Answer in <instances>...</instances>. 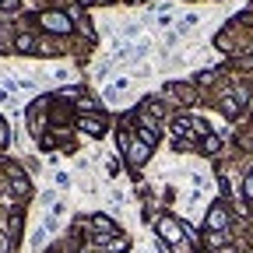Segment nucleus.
I'll return each mask as SVG.
<instances>
[{
	"instance_id": "obj_13",
	"label": "nucleus",
	"mask_w": 253,
	"mask_h": 253,
	"mask_svg": "<svg viewBox=\"0 0 253 253\" xmlns=\"http://www.w3.org/2000/svg\"><path fill=\"white\" fill-rule=\"evenodd\" d=\"M81 4H91V0H81Z\"/></svg>"
},
{
	"instance_id": "obj_11",
	"label": "nucleus",
	"mask_w": 253,
	"mask_h": 253,
	"mask_svg": "<svg viewBox=\"0 0 253 253\" xmlns=\"http://www.w3.org/2000/svg\"><path fill=\"white\" fill-rule=\"evenodd\" d=\"M243 194H246V201H253V176L243 179Z\"/></svg>"
},
{
	"instance_id": "obj_5",
	"label": "nucleus",
	"mask_w": 253,
	"mask_h": 253,
	"mask_svg": "<svg viewBox=\"0 0 253 253\" xmlns=\"http://www.w3.org/2000/svg\"><path fill=\"white\" fill-rule=\"evenodd\" d=\"M78 126H81L84 134H102V120H95V116H81Z\"/></svg>"
},
{
	"instance_id": "obj_10",
	"label": "nucleus",
	"mask_w": 253,
	"mask_h": 253,
	"mask_svg": "<svg viewBox=\"0 0 253 253\" xmlns=\"http://www.w3.org/2000/svg\"><path fill=\"white\" fill-rule=\"evenodd\" d=\"M176 134H179V137L190 134V120H176Z\"/></svg>"
},
{
	"instance_id": "obj_9",
	"label": "nucleus",
	"mask_w": 253,
	"mask_h": 253,
	"mask_svg": "<svg viewBox=\"0 0 253 253\" xmlns=\"http://www.w3.org/2000/svg\"><path fill=\"white\" fill-rule=\"evenodd\" d=\"M32 46H36V42H32V36H18V49H21V53H28Z\"/></svg>"
},
{
	"instance_id": "obj_3",
	"label": "nucleus",
	"mask_w": 253,
	"mask_h": 253,
	"mask_svg": "<svg viewBox=\"0 0 253 253\" xmlns=\"http://www.w3.org/2000/svg\"><path fill=\"white\" fill-rule=\"evenodd\" d=\"M225 225H229V214H225V208H211V211H208V229L221 232Z\"/></svg>"
},
{
	"instance_id": "obj_12",
	"label": "nucleus",
	"mask_w": 253,
	"mask_h": 253,
	"mask_svg": "<svg viewBox=\"0 0 253 253\" xmlns=\"http://www.w3.org/2000/svg\"><path fill=\"white\" fill-rule=\"evenodd\" d=\"M18 4H21V0H0V7H4V11H14Z\"/></svg>"
},
{
	"instance_id": "obj_1",
	"label": "nucleus",
	"mask_w": 253,
	"mask_h": 253,
	"mask_svg": "<svg viewBox=\"0 0 253 253\" xmlns=\"http://www.w3.org/2000/svg\"><path fill=\"white\" fill-rule=\"evenodd\" d=\"M120 141H123V148H126V158H130V162H134V166H141V162H144V158H148V148H144V144H137V141L130 144V137H126V134H123Z\"/></svg>"
},
{
	"instance_id": "obj_8",
	"label": "nucleus",
	"mask_w": 253,
	"mask_h": 253,
	"mask_svg": "<svg viewBox=\"0 0 253 253\" xmlns=\"http://www.w3.org/2000/svg\"><path fill=\"white\" fill-rule=\"evenodd\" d=\"M218 148H221V141H218V137H204V151H208V155H214Z\"/></svg>"
},
{
	"instance_id": "obj_7",
	"label": "nucleus",
	"mask_w": 253,
	"mask_h": 253,
	"mask_svg": "<svg viewBox=\"0 0 253 253\" xmlns=\"http://www.w3.org/2000/svg\"><path fill=\"white\" fill-rule=\"evenodd\" d=\"M99 243H102L106 253H123V250H126V239H113V243H106V236H102Z\"/></svg>"
},
{
	"instance_id": "obj_4",
	"label": "nucleus",
	"mask_w": 253,
	"mask_h": 253,
	"mask_svg": "<svg viewBox=\"0 0 253 253\" xmlns=\"http://www.w3.org/2000/svg\"><path fill=\"white\" fill-rule=\"evenodd\" d=\"M42 25L53 32H71V18L67 14H42Z\"/></svg>"
},
{
	"instance_id": "obj_2",
	"label": "nucleus",
	"mask_w": 253,
	"mask_h": 253,
	"mask_svg": "<svg viewBox=\"0 0 253 253\" xmlns=\"http://www.w3.org/2000/svg\"><path fill=\"white\" fill-rule=\"evenodd\" d=\"M158 236H162L166 243H179V221L162 218V221H158Z\"/></svg>"
},
{
	"instance_id": "obj_6",
	"label": "nucleus",
	"mask_w": 253,
	"mask_h": 253,
	"mask_svg": "<svg viewBox=\"0 0 253 253\" xmlns=\"http://www.w3.org/2000/svg\"><path fill=\"white\" fill-rule=\"evenodd\" d=\"M91 225L99 229V232H106V236H109V232H116V221H113V218H106V214H95V218H91Z\"/></svg>"
}]
</instances>
